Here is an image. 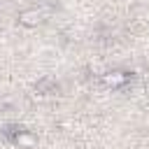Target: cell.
Returning <instances> with one entry per match:
<instances>
[{
    "instance_id": "277c9868",
    "label": "cell",
    "mask_w": 149,
    "mask_h": 149,
    "mask_svg": "<svg viewBox=\"0 0 149 149\" xmlns=\"http://www.w3.org/2000/svg\"><path fill=\"white\" fill-rule=\"evenodd\" d=\"M35 91H37L40 95H51V93L56 91V81H54L51 77H44L42 81H37V86H35Z\"/></svg>"
},
{
    "instance_id": "6da1fadb",
    "label": "cell",
    "mask_w": 149,
    "mask_h": 149,
    "mask_svg": "<svg viewBox=\"0 0 149 149\" xmlns=\"http://www.w3.org/2000/svg\"><path fill=\"white\" fill-rule=\"evenodd\" d=\"M98 79H100V84L107 86V88H123V86L130 81V72H128V70H105Z\"/></svg>"
},
{
    "instance_id": "3957f363",
    "label": "cell",
    "mask_w": 149,
    "mask_h": 149,
    "mask_svg": "<svg viewBox=\"0 0 149 149\" xmlns=\"http://www.w3.org/2000/svg\"><path fill=\"white\" fill-rule=\"evenodd\" d=\"M12 142L19 147V149H35L37 147V135L26 130V128H16V133L12 135Z\"/></svg>"
},
{
    "instance_id": "5b68a950",
    "label": "cell",
    "mask_w": 149,
    "mask_h": 149,
    "mask_svg": "<svg viewBox=\"0 0 149 149\" xmlns=\"http://www.w3.org/2000/svg\"><path fill=\"white\" fill-rule=\"evenodd\" d=\"M88 70H91V72H95V74L100 77V74H102V72H105L107 68H105L102 63H91V65H88Z\"/></svg>"
},
{
    "instance_id": "7a4b0ae2",
    "label": "cell",
    "mask_w": 149,
    "mask_h": 149,
    "mask_svg": "<svg viewBox=\"0 0 149 149\" xmlns=\"http://www.w3.org/2000/svg\"><path fill=\"white\" fill-rule=\"evenodd\" d=\"M16 21H19V26H23V28H37V26L44 21V14H42V9H37V7H28V9H21V12L16 14Z\"/></svg>"
}]
</instances>
